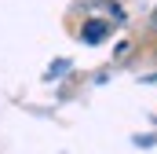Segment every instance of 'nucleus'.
Segmentation results:
<instances>
[{
    "mask_svg": "<svg viewBox=\"0 0 157 154\" xmlns=\"http://www.w3.org/2000/svg\"><path fill=\"white\" fill-rule=\"evenodd\" d=\"M102 37H106V26H102V22L84 26V40H91V44H95V40H102Z\"/></svg>",
    "mask_w": 157,
    "mask_h": 154,
    "instance_id": "1",
    "label": "nucleus"
}]
</instances>
